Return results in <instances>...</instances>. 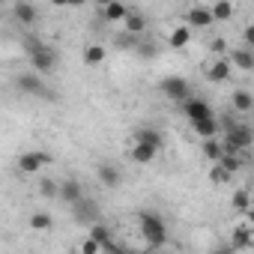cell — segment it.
Listing matches in <instances>:
<instances>
[{
  "label": "cell",
  "instance_id": "obj_28",
  "mask_svg": "<svg viewBox=\"0 0 254 254\" xmlns=\"http://www.w3.org/2000/svg\"><path fill=\"white\" fill-rule=\"evenodd\" d=\"M203 156H206V162H212V165L221 159V144H218V138L203 141Z\"/></svg>",
  "mask_w": 254,
  "mask_h": 254
},
{
  "label": "cell",
  "instance_id": "obj_38",
  "mask_svg": "<svg viewBox=\"0 0 254 254\" xmlns=\"http://www.w3.org/2000/svg\"><path fill=\"white\" fill-rule=\"evenodd\" d=\"M159 254H174V251H159Z\"/></svg>",
  "mask_w": 254,
  "mask_h": 254
},
{
  "label": "cell",
  "instance_id": "obj_27",
  "mask_svg": "<svg viewBox=\"0 0 254 254\" xmlns=\"http://www.w3.org/2000/svg\"><path fill=\"white\" fill-rule=\"evenodd\" d=\"M215 165H218V168H221V171H224L227 177H233V174H236V171H239V168H242L245 162H242V156H221V159H218Z\"/></svg>",
  "mask_w": 254,
  "mask_h": 254
},
{
  "label": "cell",
  "instance_id": "obj_19",
  "mask_svg": "<svg viewBox=\"0 0 254 254\" xmlns=\"http://www.w3.org/2000/svg\"><path fill=\"white\" fill-rule=\"evenodd\" d=\"M191 42V30L186 27V24H177L174 30H171V36H168V45L171 48H186Z\"/></svg>",
  "mask_w": 254,
  "mask_h": 254
},
{
  "label": "cell",
  "instance_id": "obj_14",
  "mask_svg": "<svg viewBox=\"0 0 254 254\" xmlns=\"http://www.w3.org/2000/svg\"><path fill=\"white\" fill-rule=\"evenodd\" d=\"M227 63L236 66V69H242V72H251L254 69V54H251V48H236V51H230Z\"/></svg>",
  "mask_w": 254,
  "mask_h": 254
},
{
  "label": "cell",
  "instance_id": "obj_22",
  "mask_svg": "<svg viewBox=\"0 0 254 254\" xmlns=\"http://www.w3.org/2000/svg\"><path fill=\"white\" fill-rule=\"evenodd\" d=\"M105 54H108V51H105L102 45H87V48H84V63H87V66H102V63H105Z\"/></svg>",
  "mask_w": 254,
  "mask_h": 254
},
{
  "label": "cell",
  "instance_id": "obj_15",
  "mask_svg": "<svg viewBox=\"0 0 254 254\" xmlns=\"http://www.w3.org/2000/svg\"><path fill=\"white\" fill-rule=\"evenodd\" d=\"M12 15H15V21H18V24H36L39 9H36L33 3H24V0H21V3H15V6H12Z\"/></svg>",
  "mask_w": 254,
  "mask_h": 254
},
{
  "label": "cell",
  "instance_id": "obj_29",
  "mask_svg": "<svg viewBox=\"0 0 254 254\" xmlns=\"http://www.w3.org/2000/svg\"><path fill=\"white\" fill-rule=\"evenodd\" d=\"M30 227H33V230H51V227H54V218H51L48 212H33V215H30Z\"/></svg>",
  "mask_w": 254,
  "mask_h": 254
},
{
  "label": "cell",
  "instance_id": "obj_36",
  "mask_svg": "<svg viewBox=\"0 0 254 254\" xmlns=\"http://www.w3.org/2000/svg\"><path fill=\"white\" fill-rule=\"evenodd\" d=\"M251 42H254V27L248 24V27H245V48H251Z\"/></svg>",
  "mask_w": 254,
  "mask_h": 254
},
{
  "label": "cell",
  "instance_id": "obj_35",
  "mask_svg": "<svg viewBox=\"0 0 254 254\" xmlns=\"http://www.w3.org/2000/svg\"><path fill=\"white\" fill-rule=\"evenodd\" d=\"M224 48H227V45H224V39H215V42L209 45V51H212V54H224Z\"/></svg>",
  "mask_w": 254,
  "mask_h": 254
},
{
  "label": "cell",
  "instance_id": "obj_8",
  "mask_svg": "<svg viewBox=\"0 0 254 254\" xmlns=\"http://www.w3.org/2000/svg\"><path fill=\"white\" fill-rule=\"evenodd\" d=\"M183 111H186V117H189L191 126H194V123H203V120H215L212 108H209L203 99H186V102H183Z\"/></svg>",
  "mask_w": 254,
  "mask_h": 254
},
{
  "label": "cell",
  "instance_id": "obj_25",
  "mask_svg": "<svg viewBox=\"0 0 254 254\" xmlns=\"http://www.w3.org/2000/svg\"><path fill=\"white\" fill-rule=\"evenodd\" d=\"M126 15H129V6H123V3H108V6H105V18H108L111 24L126 21Z\"/></svg>",
  "mask_w": 254,
  "mask_h": 254
},
{
  "label": "cell",
  "instance_id": "obj_9",
  "mask_svg": "<svg viewBox=\"0 0 254 254\" xmlns=\"http://www.w3.org/2000/svg\"><path fill=\"white\" fill-rule=\"evenodd\" d=\"M72 209H75V218H78L81 224H96V221H99V206H96V200H90L87 194H84L78 203H72Z\"/></svg>",
  "mask_w": 254,
  "mask_h": 254
},
{
  "label": "cell",
  "instance_id": "obj_12",
  "mask_svg": "<svg viewBox=\"0 0 254 254\" xmlns=\"http://www.w3.org/2000/svg\"><path fill=\"white\" fill-rule=\"evenodd\" d=\"M57 194H60L66 203H78V200L84 197V186H81L78 180H63V183H57Z\"/></svg>",
  "mask_w": 254,
  "mask_h": 254
},
{
  "label": "cell",
  "instance_id": "obj_30",
  "mask_svg": "<svg viewBox=\"0 0 254 254\" xmlns=\"http://www.w3.org/2000/svg\"><path fill=\"white\" fill-rule=\"evenodd\" d=\"M39 191H42V197H57V183L42 180V183H39Z\"/></svg>",
  "mask_w": 254,
  "mask_h": 254
},
{
  "label": "cell",
  "instance_id": "obj_24",
  "mask_svg": "<svg viewBox=\"0 0 254 254\" xmlns=\"http://www.w3.org/2000/svg\"><path fill=\"white\" fill-rule=\"evenodd\" d=\"M191 129H194L203 141H209V138H215V135H218V120H203V123H194Z\"/></svg>",
  "mask_w": 254,
  "mask_h": 254
},
{
  "label": "cell",
  "instance_id": "obj_21",
  "mask_svg": "<svg viewBox=\"0 0 254 254\" xmlns=\"http://www.w3.org/2000/svg\"><path fill=\"white\" fill-rule=\"evenodd\" d=\"M209 12H212V21H227V18H233L236 6L227 3V0H215V3L209 6Z\"/></svg>",
  "mask_w": 254,
  "mask_h": 254
},
{
  "label": "cell",
  "instance_id": "obj_23",
  "mask_svg": "<svg viewBox=\"0 0 254 254\" xmlns=\"http://www.w3.org/2000/svg\"><path fill=\"white\" fill-rule=\"evenodd\" d=\"M230 206H233L236 212H242V215H248V209H251V194H248V189H236V194H233V200H230Z\"/></svg>",
  "mask_w": 254,
  "mask_h": 254
},
{
  "label": "cell",
  "instance_id": "obj_11",
  "mask_svg": "<svg viewBox=\"0 0 254 254\" xmlns=\"http://www.w3.org/2000/svg\"><path fill=\"white\" fill-rule=\"evenodd\" d=\"M135 144H144V147H150V150H162V132L159 129H153V126H141V129L135 132Z\"/></svg>",
  "mask_w": 254,
  "mask_h": 254
},
{
  "label": "cell",
  "instance_id": "obj_37",
  "mask_svg": "<svg viewBox=\"0 0 254 254\" xmlns=\"http://www.w3.org/2000/svg\"><path fill=\"white\" fill-rule=\"evenodd\" d=\"M132 254H150V251H132Z\"/></svg>",
  "mask_w": 254,
  "mask_h": 254
},
{
  "label": "cell",
  "instance_id": "obj_32",
  "mask_svg": "<svg viewBox=\"0 0 254 254\" xmlns=\"http://www.w3.org/2000/svg\"><path fill=\"white\" fill-rule=\"evenodd\" d=\"M78 254H99V245H96L93 239H84L81 248H78Z\"/></svg>",
  "mask_w": 254,
  "mask_h": 254
},
{
  "label": "cell",
  "instance_id": "obj_13",
  "mask_svg": "<svg viewBox=\"0 0 254 254\" xmlns=\"http://www.w3.org/2000/svg\"><path fill=\"white\" fill-rule=\"evenodd\" d=\"M230 72H233V66L227 63V57H221V60H215L212 66H206V81L221 84V81H227V78H230Z\"/></svg>",
  "mask_w": 254,
  "mask_h": 254
},
{
  "label": "cell",
  "instance_id": "obj_2",
  "mask_svg": "<svg viewBox=\"0 0 254 254\" xmlns=\"http://www.w3.org/2000/svg\"><path fill=\"white\" fill-rule=\"evenodd\" d=\"M138 227H141V236L150 248H162L168 242V224L162 221L159 212H150V209L138 212Z\"/></svg>",
  "mask_w": 254,
  "mask_h": 254
},
{
  "label": "cell",
  "instance_id": "obj_4",
  "mask_svg": "<svg viewBox=\"0 0 254 254\" xmlns=\"http://www.w3.org/2000/svg\"><path fill=\"white\" fill-rule=\"evenodd\" d=\"M48 165H51V156H48L45 150L21 153V156H18V162H15L18 174H24V177H33V174H39V171H42V168H48Z\"/></svg>",
  "mask_w": 254,
  "mask_h": 254
},
{
  "label": "cell",
  "instance_id": "obj_31",
  "mask_svg": "<svg viewBox=\"0 0 254 254\" xmlns=\"http://www.w3.org/2000/svg\"><path fill=\"white\" fill-rule=\"evenodd\" d=\"M99 254H129V251H126L123 245H117V242L111 239L108 245H102V248H99Z\"/></svg>",
  "mask_w": 254,
  "mask_h": 254
},
{
  "label": "cell",
  "instance_id": "obj_16",
  "mask_svg": "<svg viewBox=\"0 0 254 254\" xmlns=\"http://www.w3.org/2000/svg\"><path fill=\"white\" fill-rule=\"evenodd\" d=\"M96 174H99V183H102L105 189H117V186L123 183L120 168H114V165H99V168H96Z\"/></svg>",
  "mask_w": 254,
  "mask_h": 254
},
{
  "label": "cell",
  "instance_id": "obj_6",
  "mask_svg": "<svg viewBox=\"0 0 254 254\" xmlns=\"http://www.w3.org/2000/svg\"><path fill=\"white\" fill-rule=\"evenodd\" d=\"M162 93H165L171 102H186V99H191V87H189V81L180 78V75L165 78V81H162Z\"/></svg>",
  "mask_w": 254,
  "mask_h": 254
},
{
  "label": "cell",
  "instance_id": "obj_7",
  "mask_svg": "<svg viewBox=\"0 0 254 254\" xmlns=\"http://www.w3.org/2000/svg\"><path fill=\"white\" fill-rule=\"evenodd\" d=\"M209 24H215L212 21V12H209V6L206 3H191L189 9H186V27L191 30V27H209Z\"/></svg>",
  "mask_w": 254,
  "mask_h": 254
},
{
  "label": "cell",
  "instance_id": "obj_3",
  "mask_svg": "<svg viewBox=\"0 0 254 254\" xmlns=\"http://www.w3.org/2000/svg\"><path fill=\"white\" fill-rule=\"evenodd\" d=\"M27 60H30V66H33V72H36L39 78L48 75V72L57 66V54H54V48L45 45V42H33V45L27 48Z\"/></svg>",
  "mask_w": 254,
  "mask_h": 254
},
{
  "label": "cell",
  "instance_id": "obj_20",
  "mask_svg": "<svg viewBox=\"0 0 254 254\" xmlns=\"http://www.w3.org/2000/svg\"><path fill=\"white\" fill-rule=\"evenodd\" d=\"M87 239H93V242L102 248V245H108L114 236H111V230H108L102 221H96V224H90V227H87Z\"/></svg>",
  "mask_w": 254,
  "mask_h": 254
},
{
  "label": "cell",
  "instance_id": "obj_1",
  "mask_svg": "<svg viewBox=\"0 0 254 254\" xmlns=\"http://www.w3.org/2000/svg\"><path fill=\"white\" fill-rule=\"evenodd\" d=\"M221 144V156H242L248 147H251V129L242 123H224V138L218 141Z\"/></svg>",
  "mask_w": 254,
  "mask_h": 254
},
{
  "label": "cell",
  "instance_id": "obj_10",
  "mask_svg": "<svg viewBox=\"0 0 254 254\" xmlns=\"http://www.w3.org/2000/svg\"><path fill=\"white\" fill-rule=\"evenodd\" d=\"M227 245H230L233 251H248V248H251V224H248V221L236 224V227L230 230V239H227Z\"/></svg>",
  "mask_w": 254,
  "mask_h": 254
},
{
  "label": "cell",
  "instance_id": "obj_18",
  "mask_svg": "<svg viewBox=\"0 0 254 254\" xmlns=\"http://www.w3.org/2000/svg\"><path fill=\"white\" fill-rule=\"evenodd\" d=\"M230 105H233L236 114H248V111L254 108V96H251V90H236V93L230 96Z\"/></svg>",
  "mask_w": 254,
  "mask_h": 254
},
{
  "label": "cell",
  "instance_id": "obj_34",
  "mask_svg": "<svg viewBox=\"0 0 254 254\" xmlns=\"http://www.w3.org/2000/svg\"><path fill=\"white\" fill-rule=\"evenodd\" d=\"M209 254H236V251H233V248H230L227 242H221V245H215V248H212Z\"/></svg>",
  "mask_w": 254,
  "mask_h": 254
},
{
  "label": "cell",
  "instance_id": "obj_5",
  "mask_svg": "<svg viewBox=\"0 0 254 254\" xmlns=\"http://www.w3.org/2000/svg\"><path fill=\"white\" fill-rule=\"evenodd\" d=\"M15 87H18L21 93H27V96H42V99H51V90L45 87V81H42L36 72H21V75L15 78Z\"/></svg>",
  "mask_w": 254,
  "mask_h": 254
},
{
  "label": "cell",
  "instance_id": "obj_17",
  "mask_svg": "<svg viewBox=\"0 0 254 254\" xmlns=\"http://www.w3.org/2000/svg\"><path fill=\"white\" fill-rule=\"evenodd\" d=\"M123 27H126V33H129V36H138V33H144V30H147V18H144L141 12L129 9V15H126Z\"/></svg>",
  "mask_w": 254,
  "mask_h": 254
},
{
  "label": "cell",
  "instance_id": "obj_26",
  "mask_svg": "<svg viewBox=\"0 0 254 254\" xmlns=\"http://www.w3.org/2000/svg\"><path fill=\"white\" fill-rule=\"evenodd\" d=\"M129 156H132V162H138V165H150V162L156 159V150H150V147H144V144H135Z\"/></svg>",
  "mask_w": 254,
  "mask_h": 254
},
{
  "label": "cell",
  "instance_id": "obj_33",
  "mask_svg": "<svg viewBox=\"0 0 254 254\" xmlns=\"http://www.w3.org/2000/svg\"><path fill=\"white\" fill-rule=\"evenodd\" d=\"M209 180H212V183H227L230 177H227V174H224L218 165H212V174H209Z\"/></svg>",
  "mask_w": 254,
  "mask_h": 254
}]
</instances>
